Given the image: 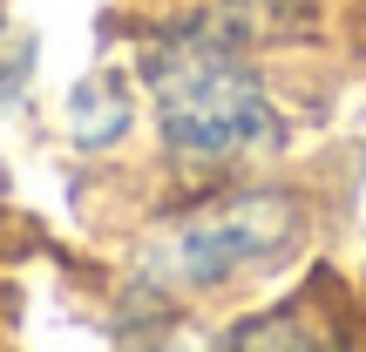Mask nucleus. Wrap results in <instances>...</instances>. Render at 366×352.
<instances>
[{
    "label": "nucleus",
    "instance_id": "2",
    "mask_svg": "<svg viewBox=\"0 0 366 352\" xmlns=\"http://www.w3.org/2000/svg\"><path fill=\"white\" fill-rule=\"evenodd\" d=\"M305 244V196L272 183H231L177 203L136 244V278L163 298H204L237 278H258Z\"/></svg>",
    "mask_w": 366,
    "mask_h": 352
},
{
    "label": "nucleus",
    "instance_id": "1",
    "mask_svg": "<svg viewBox=\"0 0 366 352\" xmlns=\"http://www.w3.org/2000/svg\"><path fill=\"white\" fill-rule=\"evenodd\" d=\"M136 75L163 149L183 170H237L285 143V109L244 7H197L163 21L136 54Z\"/></svg>",
    "mask_w": 366,
    "mask_h": 352
}]
</instances>
